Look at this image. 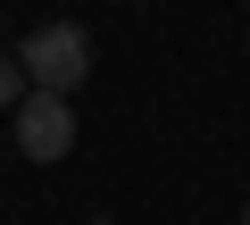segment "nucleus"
I'll return each instance as SVG.
<instances>
[{
	"mask_svg": "<svg viewBox=\"0 0 250 225\" xmlns=\"http://www.w3.org/2000/svg\"><path fill=\"white\" fill-rule=\"evenodd\" d=\"M17 67H25L34 92H75V83L92 75V34H83V25H34V34L17 42Z\"/></svg>",
	"mask_w": 250,
	"mask_h": 225,
	"instance_id": "nucleus-1",
	"label": "nucleus"
},
{
	"mask_svg": "<svg viewBox=\"0 0 250 225\" xmlns=\"http://www.w3.org/2000/svg\"><path fill=\"white\" fill-rule=\"evenodd\" d=\"M17 150L42 159V167L75 150V108H67V92H25V100H17Z\"/></svg>",
	"mask_w": 250,
	"mask_h": 225,
	"instance_id": "nucleus-2",
	"label": "nucleus"
},
{
	"mask_svg": "<svg viewBox=\"0 0 250 225\" xmlns=\"http://www.w3.org/2000/svg\"><path fill=\"white\" fill-rule=\"evenodd\" d=\"M242 225H250V200H242Z\"/></svg>",
	"mask_w": 250,
	"mask_h": 225,
	"instance_id": "nucleus-4",
	"label": "nucleus"
},
{
	"mask_svg": "<svg viewBox=\"0 0 250 225\" xmlns=\"http://www.w3.org/2000/svg\"><path fill=\"white\" fill-rule=\"evenodd\" d=\"M100 225H108V217H100Z\"/></svg>",
	"mask_w": 250,
	"mask_h": 225,
	"instance_id": "nucleus-5",
	"label": "nucleus"
},
{
	"mask_svg": "<svg viewBox=\"0 0 250 225\" xmlns=\"http://www.w3.org/2000/svg\"><path fill=\"white\" fill-rule=\"evenodd\" d=\"M25 92H34V83H25V67H17V50H9V59H0V108H17Z\"/></svg>",
	"mask_w": 250,
	"mask_h": 225,
	"instance_id": "nucleus-3",
	"label": "nucleus"
}]
</instances>
